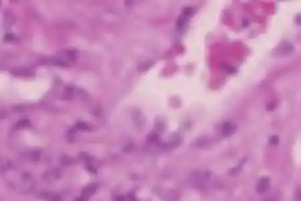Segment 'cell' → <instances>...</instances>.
<instances>
[{"label": "cell", "mask_w": 301, "mask_h": 201, "mask_svg": "<svg viewBox=\"0 0 301 201\" xmlns=\"http://www.w3.org/2000/svg\"><path fill=\"white\" fill-rule=\"evenodd\" d=\"M32 158L34 161H38L40 160V154L38 151H34L32 153Z\"/></svg>", "instance_id": "e0dca14e"}, {"label": "cell", "mask_w": 301, "mask_h": 201, "mask_svg": "<svg viewBox=\"0 0 301 201\" xmlns=\"http://www.w3.org/2000/svg\"><path fill=\"white\" fill-rule=\"evenodd\" d=\"M241 165H242V164H241L240 162H239V164L237 165V166L232 168V169L229 171V174H230V175L232 176H237V175H238V174L240 173Z\"/></svg>", "instance_id": "52a82bcc"}, {"label": "cell", "mask_w": 301, "mask_h": 201, "mask_svg": "<svg viewBox=\"0 0 301 201\" xmlns=\"http://www.w3.org/2000/svg\"><path fill=\"white\" fill-rule=\"evenodd\" d=\"M150 65H151L149 64V63H142V64H141L138 67L139 71H145V70H147L149 67H150Z\"/></svg>", "instance_id": "4fadbf2b"}, {"label": "cell", "mask_w": 301, "mask_h": 201, "mask_svg": "<svg viewBox=\"0 0 301 201\" xmlns=\"http://www.w3.org/2000/svg\"><path fill=\"white\" fill-rule=\"evenodd\" d=\"M74 201H86V200L85 199V198H83V197H82V198L78 197V198H76Z\"/></svg>", "instance_id": "603a6c76"}, {"label": "cell", "mask_w": 301, "mask_h": 201, "mask_svg": "<svg viewBox=\"0 0 301 201\" xmlns=\"http://www.w3.org/2000/svg\"><path fill=\"white\" fill-rule=\"evenodd\" d=\"M89 171H91L92 173H95V174L97 173V170H96L95 168L93 166H89Z\"/></svg>", "instance_id": "7402d4cb"}, {"label": "cell", "mask_w": 301, "mask_h": 201, "mask_svg": "<svg viewBox=\"0 0 301 201\" xmlns=\"http://www.w3.org/2000/svg\"><path fill=\"white\" fill-rule=\"evenodd\" d=\"M129 198H130V199L132 201H137L136 199H135V198L134 196H133V195H132V194H130V195H129Z\"/></svg>", "instance_id": "cb8c5ba5"}, {"label": "cell", "mask_w": 301, "mask_h": 201, "mask_svg": "<svg viewBox=\"0 0 301 201\" xmlns=\"http://www.w3.org/2000/svg\"><path fill=\"white\" fill-rule=\"evenodd\" d=\"M29 126H31L30 121L28 120H20V122H18L14 127V130H20V129L25 128V127H28Z\"/></svg>", "instance_id": "5b68a950"}, {"label": "cell", "mask_w": 301, "mask_h": 201, "mask_svg": "<svg viewBox=\"0 0 301 201\" xmlns=\"http://www.w3.org/2000/svg\"><path fill=\"white\" fill-rule=\"evenodd\" d=\"M276 105L275 103H269L267 105V111H273L276 108Z\"/></svg>", "instance_id": "2e32d148"}, {"label": "cell", "mask_w": 301, "mask_h": 201, "mask_svg": "<svg viewBox=\"0 0 301 201\" xmlns=\"http://www.w3.org/2000/svg\"><path fill=\"white\" fill-rule=\"evenodd\" d=\"M293 51V46L291 43L287 41L281 42L274 48V54L278 56H286L291 54Z\"/></svg>", "instance_id": "6da1fadb"}, {"label": "cell", "mask_w": 301, "mask_h": 201, "mask_svg": "<svg viewBox=\"0 0 301 201\" xmlns=\"http://www.w3.org/2000/svg\"><path fill=\"white\" fill-rule=\"evenodd\" d=\"M68 57L71 60L75 61L76 57V51L72 50H69L68 52Z\"/></svg>", "instance_id": "7c38bea8"}, {"label": "cell", "mask_w": 301, "mask_h": 201, "mask_svg": "<svg viewBox=\"0 0 301 201\" xmlns=\"http://www.w3.org/2000/svg\"><path fill=\"white\" fill-rule=\"evenodd\" d=\"M52 65H56V66H58V67H66L67 66V65L64 62V61H62V60H60V59H58V58L53 59L52 61Z\"/></svg>", "instance_id": "ba28073f"}, {"label": "cell", "mask_w": 301, "mask_h": 201, "mask_svg": "<svg viewBox=\"0 0 301 201\" xmlns=\"http://www.w3.org/2000/svg\"><path fill=\"white\" fill-rule=\"evenodd\" d=\"M236 126L234 124L231 122H227L223 125L222 130V135L225 137H230L235 132Z\"/></svg>", "instance_id": "7a4b0ae2"}, {"label": "cell", "mask_w": 301, "mask_h": 201, "mask_svg": "<svg viewBox=\"0 0 301 201\" xmlns=\"http://www.w3.org/2000/svg\"><path fill=\"white\" fill-rule=\"evenodd\" d=\"M184 24H185V22H184V20H183V18H179V19L178 20L177 22V29L181 30L182 28H183Z\"/></svg>", "instance_id": "5bb4252c"}, {"label": "cell", "mask_w": 301, "mask_h": 201, "mask_svg": "<svg viewBox=\"0 0 301 201\" xmlns=\"http://www.w3.org/2000/svg\"><path fill=\"white\" fill-rule=\"evenodd\" d=\"M194 13V10L192 7H186L183 11V14L185 16H190Z\"/></svg>", "instance_id": "30bf717a"}, {"label": "cell", "mask_w": 301, "mask_h": 201, "mask_svg": "<svg viewBox=\"0 0 301 201\" xmlns=\"http://www.w3.org/2000/svg\"><path fill=\"white\" fill-rule=\"evenodd\" d=\"M268 187H269V180L267 178H264L259 180L258 183L257 184L256 189L260 193H264L268 190Z\"/></svg>", "instance_id": "277c9868"}, {"label": "cell", "mask_w": 301, "mask_h": 201, "mask_svg": "<svg viewBox=\"0 0 301 201\" xmlns=\"http://www.w3.org/2000/svg\"><path fill=\"white\" fill-rule=\"evenodd\" d=\"M296 196L298 199L301 200V186H299L296 190Z\"/></svg>", "instance_id": "ac0fdd59"}, {"label": "cell", "mask_w": 301, "mask_h": 201, "mask_svg": "<svg viewBox=\"0 0 301 201\" xmlns=\"http://www.w3.org/2000/svg\"><path fill=\"white\" fill-rule=\"evenodd\" d=\"M115 201H125V198L122 196H117L115 198Z\"/></svg>", "instance_id": "44dd1931"}, {"label": "cell", "mask_w": 301, "mask_h": 201, "mask_svg": "<svg viewBox=\"0 0 301 201\" xmlns=\"http://www.w3.org/2000/svg\"><path fill=\"white\" fill-rule=\"evenodd\" d=\"M61 200V197L59 195H53L50 197L51 201H60Z\"/></svg>", "instance_id": "d6986e66"}, {"label": "cell", "mask_w": 301, "mask_h": 201, "mask_svg": "<svg viewBox=\"0 0 301 201\" xmlns=\"http://www.w3.org/2000/svg\"><path fill=\"white\" fill-rule=\"evenodd\" d=\"M266 201H276V200H272V199H270V200H266Z\"/></svg>", "instance_id": "d4e9b609"}, {"label": "cell", "mask_w": 301, "mask_h": 201, "mask_svg": "<svg viewBox=\"0 0 301 201\" xmlns=\"http://www.w3.org/2000/svg\"><path fill=\"white\" fill-rule=\"evenodd\" d=\"M76 128L78 130H87L88 129H89V126H88V125L85 124V123L80 122V123H78V124H76Z\"/></svg>", "instance_id": "9c48e42d"}, {"label": "cell", "mask_w": 301, "mask_h": 201, "mask_svg": "<svg viewBox=\"0 0 301 201\" xmlns=\"http://www.w3.org/2000/svg\"><path fill=\"white\" fill-rule=\"evenodd\" d=\"M16 39L15 36H14L13 34H7L5 36V37H4V40H5V41H7V42H10V41H13Z\"/></svg>", "instance_id": "9a60e30c"}, {"label": "cell", "mask_w": 301, "mask_h": 201, "mask_svg": "<svg viewBox=\"0 0 301 201\" xmlns=\"http://www.w3.org/2000/svg\"><path fill=\"white\" fill-rule=\"evenodd\" d=\"M74 94V89L72 87H68L65 88L64 91V94H63V99H70L72 97Z\"/></svg>", "instance_id": "8992f818"}, {"label": "cell", "mask_w": 301, "mask_h": 201, "mask_svg": "<svg viewBox=\"0 0 301 201\" xmlns=\"http://www.w3.org/2000/svg\"><path fill=\"white\" fill-rule=\"evenodd\" d=\"M295 22L296 24H298V25H299V26L301 25V14H299V15H298L297 16H296L295 18Z\"/></svg>", "instance_id": "ffe728a7"}, {"label": "cell", "mask_w": 301, "mask_h": 201, "mask_svg": "<svg viewBox=\"0 0 301 201\" xmlns=\"http://www.w3.org/2000/svg\"><path fill=\"white\" fill-rule=\"evenodd\" d=\"M97 188H98L97 184H96V183L91 184V185L87 186V187L83 190V194H82V196H82V197H83V198H85L86 200H87V199H89V198L91 197V196L93 195V194L96 192Z\"/></svg>", "instance_id": "3957f363"}, {"label": "cell", "mask_w": 301, "mask_h": 201, "mask_svg": "<svg viewBox=\"0 0 301 201\" xmlns=\"http://www.w3.org/2000/svg\"><path fill=\"white\" fill-rule=\"evenodd\" d=\"M270 141L272 145H276L279 142V138H278L277 135H272L270 138Z\"/></svg>", "instance_id": "8fae6325"}]
</instances>
